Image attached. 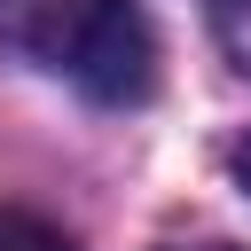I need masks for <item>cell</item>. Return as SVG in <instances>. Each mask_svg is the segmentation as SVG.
<instances>
[{"mask_svg": "<svg viewBox=\"0 0 251 251\" xmlns=\"http://www.w3.org/2000/svg\"><path fill=\"white\" fill-rule=\"evenodd\" d=\"M212 31L235 55V71H251V0H212Z\"/></svg>", "mask_w": 251, "mask_h": 251, "instance_id": "3", "label": "cell"}, {"mask_svg": "<svg viewBox=\"0 0 251 251\" xmlns=\"http://www.w3.org/2000/svg\"><path fill=\"white\" fill-rule=\"evenodd\" d=\"M196 251H227V243H196Z\"/></svg>", "mask_w": 251, "mask_h": 251, "instance_id": "5", "label": "cell"}, {"mask_svg": "<svg viewBox=\"0 0 251 251\" xmlns=\"http://www.w3.org/2000/svg\"><path fill=\"white\" fill-rule=\"evenodd\" d=\"M0 47L86 86L94 102H141L157 86L141 0H0Z\"/></svg>", "mask_w": 251, "mask_h": 251, "instance_id": "1", "label": "cell"}, {"mask_svg": "<svg viewBox=\"0 0 251 251\" xmlns=\"http://www.w3.org/2000/svg\"><path fill=\"white\" fill-rule=\"evenodd\" d=\"M235 180H243V188H251V133H243V141H235Z\"/></svg>", "mask_w": 251, "mask_h": 251, "instance_id": "4", "label": "cell"}, {"mask_svg": "<svg viewBox=\"0 0 251 251\" xmlns=\"http://www.w3.org/2000/svg\"><path fill=\"white\" fill-rule=\"evenodd\" d=\"M0 251H71V235L47 227V220H31V212H8V204H0Z\"/></svg>", "mask_w": 251, "mask_h": 251, "instance_id": "2", "label": "cell"}]
</instances>
